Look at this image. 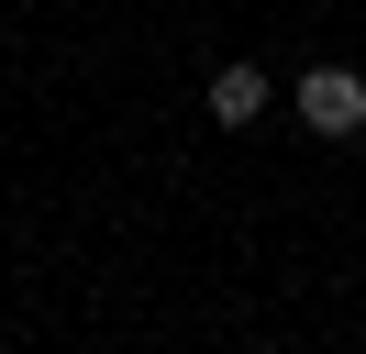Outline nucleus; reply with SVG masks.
Listing matches in <instances>:
<instances>
[{"label": "nucleus", "instance_id": "nucleus-1", "mask_svg": "<svg viewBox=\"0 0 366 354\" xmlns=\"http://www.w3.org/2000/svg\"><path fill=\"white\" fill-rule=\"evenodd\" d=\"M289 111L322 133V144H344V133H366V78H355V66H300Z\"/></svg>", "mask_w": 366, "mask_h": 354}, {"label": "nucleus", "instance_id": "nucleus-2", "mask_svg": "<svg viewBox=\"0 0 366 354\" xmlns=\"http://www.w3.org/2000/svg\"><path fill=\"white\" fill-rule=\"evenodd\" d=\"M200 100H211V122H222V133H244V122H267V100H277V88H267V66H255V56H233L222 78L200 88Z\"/></svg>", "mask_w": 366, "mask_h": 354}]
</instances>
